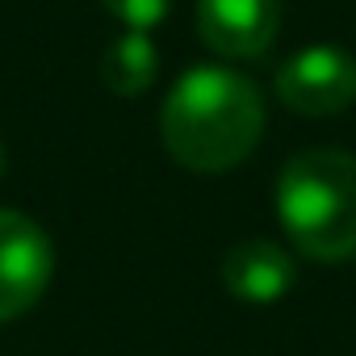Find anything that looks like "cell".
Segmentation results:
<instances>
[{
  "label": "cell",
  "instance_id": "obj_5",
  "mask_svg": "<svg viewBox=\"0 0 356 356\" xmlns=\"http://www.w3.org/2000/svg\"><path fill=\"white\" fill-rule=\"evenodd\" d=\"M197 34L222 59H260L281 34V0H197Z\"/></svg>",
  "mask_w": 356,
  "mask_h": 356
},
{
  "label": "cell",
  "instance_id": "obj_2",
  "mask_svg": "<svg viewBox=\"0 0 356 356\" xmlns=\"http://www.w3.org/2000/svg\"><path fill=\"white\" fill-rule=\"evenodd\" d=\"M277 218L289 243L323 264L356 256V155L298 151L277 176Z\"/></svg>",
  "mask_w": 356,
  "mask_h": 356
},
{
  "label": "cell",
  "instance_id": "obj_6",
  "mask_svg": "<svg viewBox=\"0 0 356 356\" xmlns=\"http://www.w3.org/2000/svg\"><path fill=\"white\" fill-rule=\"evenodd\" d=\"M222 285L235 302L273 306L293 289V260L273 239H239L222 252Z\"/></svg>",
  "mask_w": 356,
  "mask_h": 356
},
{
  "label": "cell",
  "instance_id": "obj_1",
  "mask_svg": "<svg viewBox=\"0 0 356 356\" xmlns=\"http://www.w3.org/2000/svg\"><path fill=\"white\" fill-rule=\"evenodd\" d=\"M264 130V101L256 80L222 63H197L159 105V134L168 155L189 172L239 168Z\"/></svg>",
  "mask_w": 356,
  "mask_h": 356
},
{
  "label": "cell",
  "instance_id": "obj_3",
  "mask_svg": "<svg viewBox=\"0 0 356 356\" xmlns=\"http://www.w3.org/2000/svg\"><path fill=\"white\" fill-rule=\"evenodd\" d=\"M55 277L47 231L22 210H0V323L26 314Z\"/></svg>",
  "mask_w": 356,
  "mask_h": 356
},
{
  "label": "cell",
  "instance_id": "obj_8",
  "mask_svg": "<svg viewBox=\"0 0 356 356\" xmlns=\"http://www.w3.org/2000/svg\"><path fill=\"white\" fill-rule=\"evenodd\" d=\"M101 5L126 26V30H151V26H159L163 17H168V9H172V0H101Z\"/></svg>",
  "mask_w": 356,
  "mask_h": 356
},
{
  "label": "cell",
  "instance_id": "obj_4",
  "mask_svg": "<svg viewBox=\"0 0 356 356\" xmlns=\"http://www.w3.org/2000/svg\"><path fill=\"white\" fill-rule=\"evenodd\" d=\"M277 97L306 118L343 113L356 101V55L343 47H306L277 72Z\"/></svg>",
  "mask_w": 356,
  "mask_h": 356
},
{
  "label": "cell",
  "instance_id": "obj_9",
  "mask_svg": "<svg viewBox=\"0 0 356 356\" xmlns=\"http://www.w3.org/2000/svg\"><path fill=\"white\" fill-rule=\"evenodd\" d=\"M0 172H5V147H0Z\"/></svg>",
  "mask_w": 356,
  "mask_h": 356
},
{
  "label": "cell",
  "instance_id": "obj_7",
  "mask_svg": "<svg viewBox=\"0 0 356 356\" xmlns=\"http://www.w3.org/2000/svg\"><path fill=\"white\" fill-rule=\"evenodd\" d=\"M97 72H101V84L113 97H138V92L151 88V80L159 72V51L143 30H126L105 47Z\"/></svg>",
  "mask_w": 356,
  "mask_h": 356
}]
</instances>
